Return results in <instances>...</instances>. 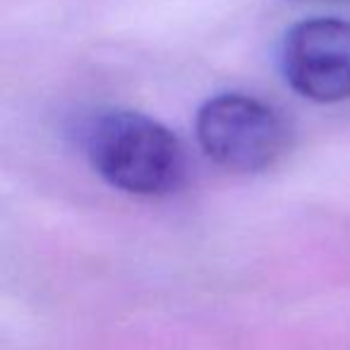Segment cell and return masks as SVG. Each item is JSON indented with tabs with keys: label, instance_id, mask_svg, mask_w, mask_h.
Masks as SVG:
<instances>
[{
	"label": "cell",
	"instance_id": "obj_1",
	"mask_svg": "<svg viewBox=\"0 0 350 350\" xmlns=\"http://www.w3.org/2000/svg\"><path fill=\"white\" fill-rule=\"evenodd\" d=\"M82 146L96 175L127 195H173L187 180L183 142L144 113L125 108L96 111L82 127Z\"/></svg>",
	"mask_w": 350,
	"mask_h": 350
},
{
	"label": "cell",
	"instance_id": "obj_2",
	"mask_svg": "<svg viewBox=\"0 0 350 350\" xmlns=\"http://www.w3.org/2000/svg\"><path fill=\"white\" fill-rule=\"evenodd\" d=\"M202 151L233 173H262L278 163L291 146L286 118L257 96L226 92L202 103L195 118Z\"/></svg>",
	"mask_w": 350,
	"mask_h": 350
},
{
	"label": "cell",
	"instance_id": "obj_3",
	"mask_svg": "<svg viewBox=\"0 0 350 350\" xmlns=\"http://www.w3.org/2000/svg\"><path fill=\"white\" fill-rule=\"evenodd\" d=\"M281 70L300 96L319 103L350 98V22L312 17L293 25L281 44Z\"/></svg>",
	"mask_w": 350,
	"mask_h": 350
}]
</instances>
